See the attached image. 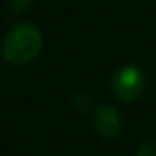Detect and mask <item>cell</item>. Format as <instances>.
I'll return each mask as SVG.
<instances>
[{
  "instance_id": "obj_1",
  "label": "cell",
  "mask_w": 156,
  "mask_h": 156,
  "mask_svg": "<svg viewBox=\"0 0 156 156\" xmlns=\"http://www.w3.org/2000/svg\"><path fill=\"white\" fill-rule=\"evenodd\" d=\"M44 39L35 25L17 24L7 32L2 44V55L12 66H25L32 62L42 51Z\"/></svg>"
},
{
  "instance_id": "obj_2",
  "label": "cell",
  "mask_w": 156,
  "mask_h": 156,
  "mask_svg": "<svg viewBox=\"0 0 156 156\" xmlns=\"http://www.w3.org/2000/svg\"><path fill=\"white\" fill-rule=\"evenodd\" d=\"M144 91V74L136 66H124L112 77V92L122 102H133Z\"/></svg>"
},
{
  "instance_id": "obj_3",
  "label": "cell",
  "mask_w": 156,
  "mask_h": 156,
  "mask_svg": "<svg viewBox=\"0 0 156 156\" xmlns=\"http://www.w3.org/2000/svg\"><path fill=\"white\" fill-rule=\"evenodd\" d=\"M121 116H119V111L112 106H102L96 111L94 116V128L96 131L99 133L104 138H116L121 131Z\"/></svg>"
},
{
  "instance_id": "obj_4",
  "label": "cell",
  "mask_w": 156,
  "mask_h": 156,
  "mask_svg": "<svg viewBox=\"0 0 156 156\" xmlns=\"http://www.w3.org/2000/svg\"><path fill=\"white\" fill-rule=\"evenodd\" d=\"M138 156H156V139L144 141L138 149Z\"/></svg>"
},
{
  "instance_id": "obj_5",
  "label": "cell",
  "mask_w": 156,
  "mask_h": 156,
  "mask_svg": "<svg viewBox=\"0 0 156 156\" xmlns=\"http://www.w3.org/2000/svg\"><path fill=\"white\" fill-rule=\"evenodd\" d=\"M10 5L15 12H24L30 5V0H10Z\"/></svg>"
}]
</instances>
